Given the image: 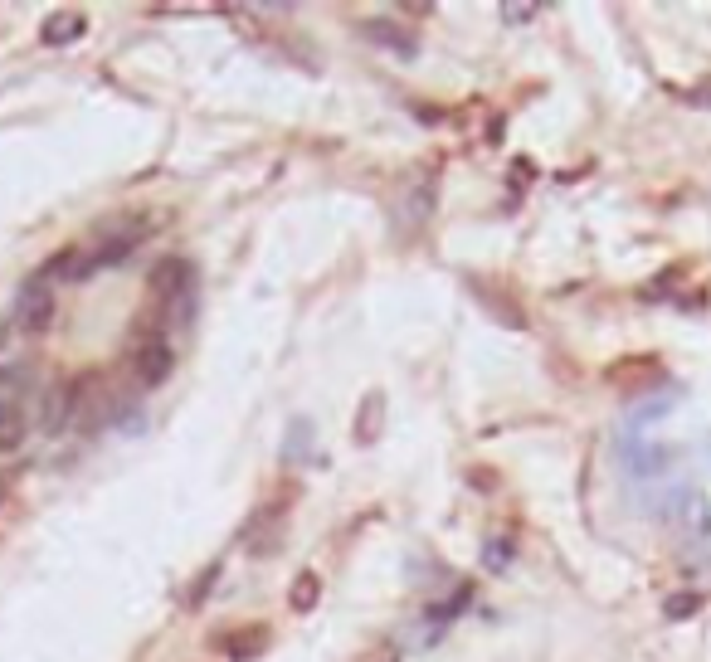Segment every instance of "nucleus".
I'll return each mask as SVG.
<instances>
[{
  "label": "nucleus",
  "mask_w": 711,
  "mask_h": 662,
  "mask_svg": "<svg viewBox=\"0 0 711 662\" xmlns=\"http://www.w3.org/2000/svg\"><path fill=\"white\" fill-rule=\"evenodd\" d=\"M512 560H517V536H512V531L492 536V541L483 546V565H487V570H497V575H502Z\"/></svg>",
  "instance_id": "16"
},
{
  "label": "nucleus",
  "mask_w": 711,
  "mask_h": 662,
  "mask_svg": "<svg viewBox=\"0 0 711 662\" xmlns=\"http://www.w3.org/2000/svg\"><path fill=\"white\" fill-rule=\"evenodd\" d=\"M268 643H273V628L268 624H244V628H229V633H215V648H220L229 662L263 658V648H268Z\"/></svg>",
  "instance_id": "5"
},
{
  "label": "nucleus",
  "mask_w": 711,
  "mask_h": 662,
  "mask_svg": "<svg viewBox=\"0 0 711 662\" xmlns=\"http://www.w3.org/2000/svg\"><path fill=\"white\" fill-rule=\"evenodd\" d=\"M78 390H83V375H64V380H54L49 390H44V400H39V434H64L69 424L78 419Z\"/></svg>",
  "instance_id": "1"
},
{
  "label": "nucleus",
  "mask_w": 711,
  "mask_h": 662,
  "mask_svg": "<svg viewBox=\"0 0 711 662\" xmlns=\"http://www.w3.org/2000/svg\"><path fill=\"white\" fill-rule=\"evenodd\" d=\"M380 434H385V395L371 390L356 409V419H351V439H356V448H375Z\"/></svg>",
  "instance_id": "7"
},
{
  "label": "nucleus",
  "mask_w": 711,
  "mask_h": 662,
  "mask_svg": "<svg viewBox=\"0 0 711 662\" xmlns=\"http://www.w3.org/2000/svg\"><path fill=\"white\" fill-rule=\"evenodd\" d=\"M20 443H25V419L15 414V419H10V424L0 429V453H15Z\"/></svg>",
  "instance_id": "20"
},
{
  "label": "nucleus",
  "mask_w": 711,
  "mask_h": 662,
  "mask_svg": "<svg viewBox=\"0 0 711 662\" xmlns=\"http://www.w3.org/2000/svg\"><path fill=\"white\" fill-rule=\"evenodd\" d=\"M147 288L161 307H181V302H190V297H195V268H190V258H181V254L161 258V263L151 268Z\"/></svg>",
  "instance_id": "3"
},
{
  "label": "nucleus",
  "mask_w": 711,
  "mask_h": 662,
  "mask_svg": "<svg viewBox=\"0 0 711 662\" xmlns=\"http://www.w3.org/2000/svg\"><path fill=\"white\" fill-rule=\"evenodd\" d=\"M215 580H220V565H210V570H205V575H200V580L190 585V594H186V609H200V604H205V594L215 589Z\"/></svg>",
  "instance_id": "19"
},
{
  "label": "nucleus",
  "mask_w": 711,
  "mask_h": 662,
  "mask_svg": "<svg viewBox=\"0 0 711 662\" xmlns=\"http://www.w3.org/2000/svg\"><path fill=\"white\" fill-rule=\"evenodd\" d=\"M468 293L478 297V307H487L502 327H512V331H526L531 322H526V312L517 307V297H507L497 283H487V278H468Z\"/></svg>",
  "instance_id": "6"
},
{
  "label": "nucleus",
  "mask_w": 711,
  "mask_h": 662,
  "mask_svg": "<svg viewBox=\"0 0 711 662\" xmlns=\"http://www.w3.org/2000/svg\"><path fill=\"white\" fill-rule=\"evenodd\" d=\"M54 312H59L54 288L35 273V278L20 288V297H15V327L25 331V336H44V331L54 327Z\"/></svg>",
  "instance_id": "2"
},
{
  "label": "nucleus",
  "mask_w": 711,
  "mask_h": 662,
  "mask_svg": "<svg viewBox=\"0 0 711 662\" xmlns=\"http://www.w3.org/2000/svg\"><path fill=\"white\" fill-rule=\"evenodd\" d=\"M10 419H15V405H10V400H5V395H0V429H5V424H10Z\"/></svg>",
  "instance_id": "24"
},
{
  "label": "nucleus",
  "mask_w": 711,
  "mask_h": 662,
  "mask_svg": "<svg viewBox=\"0 0 711 662\" xmlns=\"http://www.w3.org/2000/svg\"><path fill=\"white\" fill-rule=\"evenodd\" d=\"M468 482H478V487H497V473H487V468H478V473H468Z\"/></svg>",
  "instance_id": "23"
},
{
  "label": "nucleus",
  "mask_w": 711,
  "mask_h": 662,
  "mask_svg": "<svg viewBox=\"0 0 711 662\" xmlns=\"http://www.w3.org/2000/svg\"><path fill=\"white\" fill-rule=\"evenodd\" d=\"M682 278H687V263H673V268H663L658 278H648V283L638 288V297H643V302H668V297L677 293V283H682Z\"/></svg>",
  "instance_id": "15"
},
{
  "label": "nucleus",
  "mask_w": 711,
  "mask_h": 662,
  "mask_svg": "<svg viewBox=\"0 0 711 662\" xmlns=\"http://www.w3.org/2000/svg\"><path fill=\"white\" fill-rule=\"evenodd\" d=\"M604 375H609V385H643V380L663 375V361L658 356H629V361H614Z\"/></svg>",
  "instance_id": "11"
},
{
  "label": "nucleus",
  "mask_w": 711,
  "mask_h": 662,
  "mask_svg": "<svg viewBox=\"0 0 711 662\" xmlns=\"http://www.w3.org/2000/svg\"><path fill=\"white\" fill-rule=\"evenodd\" d=\"M317 604H322V580H317V570H298L293 585H288V609H293V614H312Z\"/></svg>",
  "instance_id": "13"
},
{
  "label": "nucleus",
  "mask_w": 711,
  "mask_h": 662,
  "mask_svg": "<svg viewBox=\"0 0 711 662\" xmlns=\"http://www.w3.org/2000/svg\"><path fill=\"white\" fill-rule=\"evenodd\" d=\"M142 234H147V224H137L132 234H117V239H108V244L93 254V268H113V263H127V254L142 244Z\"/></svg>",
  "instance_id": "14"
},
{
  "label": "nucleus",
  "mask_w": 711,
  "mask_h": 662,
  "mask_svg": "<svg viewBox=\"0 0 711 662\" xmlns=\"http://www.w3.org/2000/svg\"><path fill=\"white\" fill-rule=\"evenodd\" d=\"M434 215V181H414L410 190H405V205H400V220H405V229H419V224Z\"/></svg>",
  "instance_id": "12"
},
{
  "label": "nucleus",
  "mask_w": 711,
  "mask_h": 662,
  "mask_svg": "<svg viewBox=\"0 0 711 662\" xmlns=\"http://www.w3.org/2000/svg\"><path fill=\"white\" fill-rule=\"evenodd\" d=\"M697 609H702V594H692V589H682V594H668V599H663V614H668V619H692Z\"/></svg>",
  "instance_id": "18"
},
{
  "label": "nucleus",
  "mask_w": 711,
  "mask_h": 662,
  "mask_svg": "<svg viewBox=\"0 0 711 662\" xmlns=\"http://www.w3.org/2000/svg\"><path fill=\"white\" fill-rule=\"evenodd\" d=\"M682 98L692 108H711V83H697V88H682Z\"/></svg>",
  "instance_id": "22"
},
{
  "label": "nucleus",
  "mask_w": 711,
  "mask_h": 662,
  "mask_svg": "<svg viewBox=\"0 0 711 662\" xmlns=\"http://www.w3.org/2000/svg\"><path fill=\"white\" fill-rule=\"evenodd\" d=\"M390 662H400V658H390Z\"/></svg>",
  "instance_id": "26"
},
{
  "label": "nucleus",
  "mask_w": 711,
  "mask_h": 662,
  "mask_svg": "<svg viewBox=\"0 0 711 662\" xmlns=\"http://www.w3.org/2000/svg\"><path fill=\"white\" fill-rule=\"evenodd\" d=\"M88 273H93V254H83V249H64L39 268L44 283H83Z\"/></svg>",
  "instance_id": "10"
},
{
  "label": "nucleus",
  "mask_w": 711,
  "mask_h": 662,
  "mask_svg": "<svg viewBox=\"0 0 711 662\" xmlns=\"http://www.w3.org/2000/svg\"><path fill=\"white\" fill-rule=\"evenodd\" d=\"M88 35V15L83 10H54L44 25H39V39L49 44V49H64V44H74V39Z\"/></svg>",
  "instance_id": "9"
},
{
  "label": "nucleus",
  "mask_w": 711,
  "mask_h": 662,
  "mask_svg": "<svg viewBox=\"0 0 711 662\" xmlns=\"http://www.w3.org/2000/svg\"><path fill=\"white\" fill-rule=\"evenodd\" d=\"M468 599H473V585H458V589H453L449 604H439V624H429V638H439V633H444V628H449L453 619L463 614V604H468Z\"/></svg>",
  "instance_id": "17"
},
{
  "label": "nucleus",
  "mask_w": 711,
  "mask_h": 662,
  "mask_svg": "<svg viewBox=\"0 0 711 662\" xmlns=\"http://www.w3.org/2000/svg\"><path fill=\"white\" fill-rule=\"evenodd\" d=\"M541 15V5H502V20L507 25H526V20H536Z\"/></svg>",
  "instance_id": "21"
},
{
  "label": "nucleus",
  "mask_w": 711,
  "mask_h": 662,
  "mask_svg": "<svg viewBox=\"0 0 711 662\" xmlns=\"http://www.w3.org/2000/svg\"><path fill=\"white\" fill-rule=\"evenodd\" d=\"M361 35L371 39V44H380V49H390V54H400V59L419 54V39L405 25H395V20H361Z\"/></svg>",
  "instance_id": "8"
},
{
  "label": "nucleus",
  "mask_w": 711,
  "mask_h": 662,
  "mask_svg": "<svg viewBox=\"0 0 711 662\" xmlns=\"http://www.w3.org/2000/svg\"><path fill=\"white\" fill-rule=\"evenodd\" d=\"M171 370H176V351H171L161 336H142L137 351H132V375H137V385H142V390H156Z\"/></svg>",
  "instance_id": "4"
},
{
  "label": "nucleus",
  "mask_w": 711,
  "mask_h": 662,
  "mask_svg": "<svg viewBox=\"0 0 711 662\" xmlns=\"http://www.w3.org/2000/svg\"><path fill=\"white\" fill-rule=\"evenodd\" d=\"M0 502H5V482H0Z\"/></svg>",
  "instance_id": "25"
}]
</instances>
